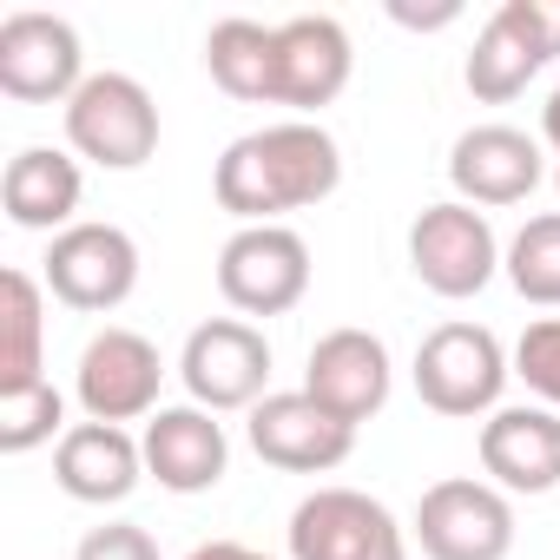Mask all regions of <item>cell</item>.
I'll return each mask as SVG.
<instances>
[{
	"mask_svg": "<svg viewBox=\"0 0 560 560\" xmlns=\"http://www.w3.org/2000/svg\"><path fill=\"white\" fill-rule=\"evenodd\" d=\"M343 185V152L317 119H277L224 145L211 191L237 224H284V211L324 205Z\"/></svg>",
	"mask_w": 560,
	"mask_h": 560,
	"instance_id": "1",
	"label": "cell"
},
{
	"mask_svg": "<svg viewBox=\"0 0 560 560\" xmlns=\"http://www.w3.org/2000/svg\"><path fill=\"white\" fill-rule=\"evenodd\" d=\"M416 396L422 409L435 416H455V422H475V416H494L501 409V389L514 376V357L501 350V337L488 324H435L422 343H416Z\"/></svg>",
	"mask_w": 560,
	"mask_h": 560,
	"instance_id": "2",
	"label": "cell"
},
{
	"mask_svg": "<svg viewBox=\"0 0 560 560\" xmlns=\"http://www.w3.org/2000/svg\"><path fill=\"white\" fill-rule=\"evenodd\" d=\"M501 237L488 224V211L462 205V198H442V205H422L416 224H409V270L422 277V291L462 304V298H481L501 270Z\"/></svg>",
	"mask_w": 560,
	"mask_h": 560,
	"instance_id": "3",
	"label": "cell"
},
{
	"mask_svg": "<svg viewBox=\"0 0 560 560\" xmlns=\"http://www.w3.org/2000/svg\"><path fill=\"white\" fill-rule=\"evenodd\" d=\"M218 291L237 317H284L311 291V244L291 224H237L218 250Z\"/></svg>",
	"mask_w": 560,
	"mask_h": 560,
	"instance_id": "4",
	"label": "cell"
},
{
	"mask_svg": "<svg viewBox=\"0 0 560 560\" xmlns=\"http://www.w3.org/2000/svg\"><path fill=\"white\" fill-rule=\"evenodd\" d=\"M40 284L67 304V311H119L132 291H139V244L126 224H106V218H80L67 224L47 257H40Z\"/></svg>",
	"mask_w": 560,
	"mask_h": 560,
	"instance_id": "5",
	"label": "cell"
},
{
	"mask_svg": "<svg viewBox=\"0 0 560 560\" xmlns=\"http://www.w3.org/2000/svg\"><path fill=\"white\" fill-rule=\"evenodd\" d=\"M67 145L106 172H139L159 152V106L132 73H86L67 100Z\"/></svg>",
	"mask_w": 560,
	"mask_h": 560,
	"instance_id": "6",
	"label": "cell"
},
{
	"mask_svg": "<svg viewBox=\"0 0 560 560\" xmlns=\"http://www.w3.org/2000/svg\"><path fill=\"white\" fill-rule=\"evenodd\" d=\"M416 540L429 560H508L514 553V494L481 475H448L416 501Z\"/></svg>",
	"mask_w": 560,
	"mask_h": 560,
	"instance_id": "7",
	"label": "cell"
},
{
	"mask_svg": "<svg viewBox=\"0 0 560 560\" xmlns=\"http://www.w3.org/2000/svg\"><path fill=\"white\" fill-rule=\"evenodd\" d=\"M159 383H165L159 343L126 324L93 330L80 350V370H73V396H80L86 422H119V429L159 416Z\"/></svg>",
	"mask_w": 560,
	"mask_h": 560,
	"instance_id": "8",
	"label": "cell"
},
{
	"mask_svg": "<svg viewBox=\"0 0 560 560\" xmlns=\"http://www.w3.org/2000/svg\"><path fill=\"white\" fill-rule=\"evenodd\" d=\"M291 560H409V534L376 494L317 488L291 508Z\"/></svg>",
	"mask_w": 560,
	"mask_h": 560,
	"instance_id": "9",
	"label": "cell"
},
{
	"mask_svg": "<svg viewBox=\"0 0 560 560\" xmlns=\"http://www.w3.org/2000/svg\"><path fill=\"white\" fill-rule=\"evenodd\" d=\"M86 86V47L67 14L21 8L0 21V93L27 106H67Z\"/></svg>",
	"mask_w": 560,
	"mask_h": 560,
	"instance_id": "10",
	"label": "cell"
},
{
	"mask_svg": "<svg viewBox=\"0 0 560 560\" xmlns=\"http://www.w3.org/2000/svg\"><path fill=\"white\" fill-rule=\"evenodd\" d=\"M178 376H185L191 402L211 409V416L218 409H257L270 396V343L244 317H211L185 337Z\"/></svg>",
	"mask_w": 560,
	"mask_h": 560,
	"instance_id": "11",
	"label": "cell"
},
{
	"mask_svg": "<svg viewBox=\"0 0 560 560\" xmlns=\"http://www.w3.org/2000/svg\"><path fill=\"white\" fill-rule=\"evenodd\" d=\"M244 435L270 468H284V475H330V468H343L357 455V429L343 416H330L304 389H270L250 409Z\"/></svg>",
	"mask_w": 560,
	"mask_h": 560,
	"instance_id": "12",
	"label": "cell"
},
{
	"mask_svg": "<svg viewBox=\"0 0 560 560\" xmlns=\"http://www.w3.org/2000/svg\"><path fill=\"white\" fill-rule=\"evenodd\" d=\"M350 34L337 14H298L277 21V60H270V106H298V119H311L317 106H330L350 86Z\"/></svg>",
	"mask_w": 560,
	"mask_h": 560,
	"instance_id": "13",
	"label": "cell"
},
{
	"mask_svg": "<svg viewBox=\"0 0 560 560\" xmlns=\"http://www.w3.org/2000/svg\"><path fill=\"white\" fill-rule=\"evenodd\" d=\"M553 60L547 47V0H501V8L481 21L475 54L462 67L468 93L481 106H508L514 93H527V80Z\"/></svg>",
	"mask_w": 560,
	"mask_h": 560,
	"instance_id": "14",
	"label": "cell"
},
{
	"mask_svg": "<svg viewBox=\"0 0 560 560\" xmlns=\"http://www.w3.org/2000/svg\"><path fill=\"white\" fill-rule=\"evenodd\" d=\"M389 383H396V370H389V343H383V337L343 324V330H330V337L311 343L304 396H317V402H324L330 416H343L350 429L370 422V416L389 402Z\"/></svg>",
	"mask_w": 560,
	"mask_h": 560,
	"instance_id": "15",
	"label": "cell"
},
{
	"mask_svg": "<svg viewBox=\"0 0 560 560\" xmlns=\"http://www.w3.org/2000/svg\"><path fill=\"white\" fill-rule=\"evenodd\" d=\"M547 178V159H540V139L521 132V126H468L448 152V185L462 205H521L534 185Z\"/></svg>",
	"mask_w": 560,
	"mask_h": 560,
	"instance_id": "16",
	"label": "cell"
},
{
	"mask_svg": "<svg viewBox=\"0 0 560 560\" xmlns=\"http://www.w3.org/2000/svg\"><path fill=\"white\" fill-rule=\"evenodd\" d=\"M481 475L501 494H553L560 488V409L508 402L481 422Z\"/></svg>",
	"mask_w": 560,
	"mask_h": 560,
	"instance_id": "17",
	"label": "cell"
},
{
	"mask_svg": "<svg viewBox=\"0 0 560 560\" xmlns=\"http://www.w3.org/2000/svg\"><path fill=\"white\" fill-rule=\"evenodd\" d=\"M139 448H145V475H152L159 488H172V494H205V488H218L224 468H231L224 422H218L211 409H198V402L159 409V416L145 422Z\"/></svg>",
	"mask_w": 560,
	"mask_h": 560,
	"instance_id": "18",
	"label": "cell"
},
{
	"mask_svg": "<svg viewBox=\"0 0 560 560\" xmlns=\"http://www.w3.org/2000/svg\"><path fill=\"white\" fill-rule=\"evenodd\" d=\"M54 481L86 508H113L145 481V448L119 422H73L54 442Z\"/></svg>",
	"mask_w": 560,
	"mask_h": 560,
	"instance_id": "19",
	"label": "cell"
},
{
	"mask_svg": "<svg viewBox=\"0 0 560 560\" xmlns=\"http://www.w3.org/2000/svg\"><path fill=\"white\" fill-rule=\"evenodd\" d=\"M80 198H86L80 159H67L54 145H27V152L8 159V172H0V205H8V218L21 231H54L60 237L67 224H80L73 218Z\"/></svg>",
	"mask_w": 560,
	"mask_h": 560,
	"instance_id": "20",
	"label": "cell"
},
{
	"mask_svg": "<svg viewBox=\"0 0 560 560\" xmlns=\"http://www.w3.org/2000/svg\"><path fill=\"white\" fill-rule=\"evenodd\" d=\"M0 324H8V350H0V396L47 383L40 376L47 370V357H40V343H47V284H40L34 270H8V277H0Z\"/></svg>",
	"mask_w": 560,
	"mask_h": 560,
	"instance_id": "21",
	"label": "cell"
},
{
	"mask_svg": "<svg viewBox=\"0 0 560 560\" xmlns=\"http://www.w3.org/2000/svg\"><path fill=\"white\" fill-rule=\"evenodd\" d=\"M270 60H277V27L264 21L231 14L205 34V73L244 106H270Z\"/></svg>",
	"mask_w": 560,
	"mask_h": 560,
	"instance_id": "22",
	"label": "cell"
},
{
	"mask_svg": "<svg viewBox=\"0 0 560 560\" xmlns=\"http://www.w3.org/2000/svg\"><path fill=\"white\" fill-rule=\"evenodd\" d=\"M501 270H508V284H514L527 304H540V311H560V211H540V218H527V224L508 237V257H501Z\"/></svg>",
	"mask_w": 560,
	"mask_h": 560,
	"instance_id": "23",
	"label": "cell"
},
{
	"mask_svg": "<svg viewBox=\"0 0 560 560\" xmlns=\"http://www.w3.org/2000/svg\"><path fill=\"white\" fill-rule=\"evenodd\" d=\"M67 396L54 383H34V389H8L0 396V455H27L54 435H67Z\"/></svg>",
	"mask_w": 560,
	"mask_h": 560,
	"instance_id": "24",
	"label": "cell"
},
{
	"mask_svg": "<svg viewBox=\"0 0 560 560\" xmlns=\"http://www.w3.org/2000/svg\"><path fill=\"white\" fill-rule=\"evenodd\" d=\"M514 376H521L547 409H560V317H540V324L521 330V343H514Z\"/></svg>",
	"mask_w": 560,
	"mask_h": 560,
	"instance_id": "25",
	"label": "cell"
},
{
	"mask_svg": "<svg viewBox=\"0 0 560 560\" xmlns=\"http://www.w3.org/2000/svg\"><path fill=\"white\" fill-rule=\"evenodd\" d=\"M80 560H165V553H159V540H152L145 527L106 521V527H93V534L80 540Z\"/></svg>",
	"mask_w": 560,
	"mask_h": 560,
	"instance_id": "26",
	"label": "cell"
},
{
	"mask_svg": "<svg viewBox=\"0 0 560 560\" xmlns=\"http://www.w3.org/2000/svg\"><path fill=\"white\" fill-rule=\"evenodd\" d=\"M389 21L396 27H448V21H462V8H455V0H442V8H409V0H396Z\"/></svg>",
	"mask_w": 560,
	"mask_h": 560,
	"instance_id": "27",
	"label": "cell"
},
{
	"mask_svg": "<svg viewBox=\"0 0 560 560\" xmlns=\"http://www.w3.org/2000/svg\"><path fill=\"white\" fill-rule=\"evenodd\" d=\"M185 560H277V553H257V547H244V540H198Z\"/></svg>",
	"mask_w": 560,
	"mask_h": 560,
	"instance_id": "28",
	"label": "cell"
},
{
	"mask_svg": "<svg viewBox=\"0 0 560 560\" xmlns=\"http://www.w3.org/2000/svg\"><path fill=\"white\" fill-rule=\"evenodd\" d=\"M540 132H547V145L560 152V86L547 93V106H540Z\"/></svg>",
	"mask_w": 560,
	"mask_h": 560,
	"instance_id": "29",
	"label": "cell"
},
{
	"mask_svg": "<svg viewBox=\"0 0 560 560\" xmlns=\"http://www.w3.org/2000/svg\"><path fill=\"white\" fill-rule=\"evenodd\" d=\"M547 47H553V60H560V8L547 0Z\"/></svg>",
	"mask_w": 560,
	"mask_h": 560,
	"instance_id": "30",
	"label": "cell"
},
{
	"mask_svg": "<svg viewBox=\"0 0 560 560\" xmlns=\"http://www.w3.org/2000/svg\"><path fill=\"white\" fill-rule=\"evenodd\" d=\"M553 185H560V165H553Z\"/></svg>",
	"mask_w": 560,
	"mask_h": 560,
	"instance_id": "31",
	"label": "cell"
}]
</instances>
